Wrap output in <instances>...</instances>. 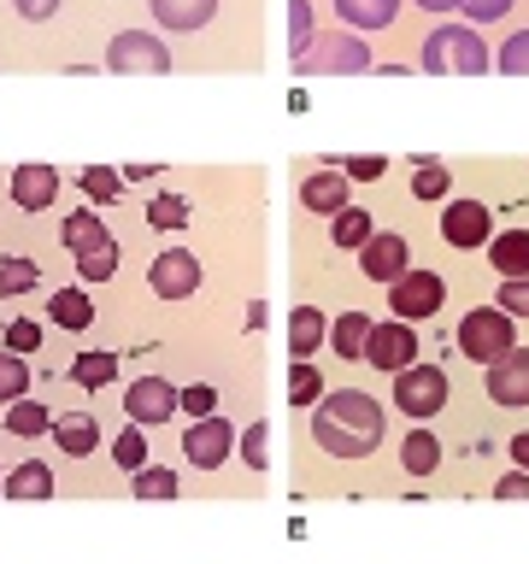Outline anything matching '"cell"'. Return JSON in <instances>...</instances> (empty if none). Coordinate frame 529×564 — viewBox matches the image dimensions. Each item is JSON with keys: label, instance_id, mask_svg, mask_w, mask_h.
Listing matches in <instances>:
<instances>
[{"label": "cell", "instance_id": "681fc988", "mask_svg": "<svg viewBox=\"0 0 529 564\" xmlns=\"http://www.w3.org/2000/svg\"><path fill=\"white\" fill-rule=\"evenodd\" d=\"M511 465L529 470V430H523V435H511Z\"/></svg>", "mask_w": 529, "mask_h": 564}, {"label": "cell", "instance_id": "f35d334b", "mask_svg": "<svg viewBox=\"0 0 529 564\" xmlns=\"http://www.w3.org/2000/svg\"><path fill=\"white\" fill-rule=\"evenodd\" d=\"M112 271H118V241H106V247L77 259V282H112Z\"/></svg>", "mask_w": 529, "mask_h": 564}, {"label": "cell", "instance_id": "bcb514c9", "mask_svg": "<svg viewBox=\"0 0 529 564\" xmlns=\"http://www.w3.org/2000/svg\"><path fill=\"white\" fill-rule=\"evenodd\" d=\"M183 412H188L194 423L212 417V412H218V388H212V382H194V388H183Z\"/></svg>", "mask_w": 529, "mask_h": 564}, {"label": "cell", "instance_id": "e575fe53", "mask_svg": "<svg viewBox=\"0 0 529 564\" xmlns=\"http://www.w3.org/2000/svg\"><path fill=\"white\" fill-rule=\"evenodd\" d=\"M18 400H30V365L0 347V405H18Z\"/></svg>", "mask_w": 529, "mask_h": 564}, {"label": "cell", "instance_id": "6da1fadb", "mask_svg": "<svg viewBox=\"0 0 529 564\" xmlns=\"http://www.w3.org/2000/svg\"><path fill=\"white\" fill-rule=\"evenodd\" d=\"M382 435H388L382 400L365 394V388H335V394H324L312 412V441L330 458H365V453L382 447Z\"/></svg>", "mask_w": 529, "mask_h": 564}, {"label": "cell", "instance_id": "836d02e7", "mask_svg": "<svg viewBox=\"0 0 529 564\" xmlns=\"http://www.w3.org/2000/svg\"><path fill=\"white\" fill-rule=\"evenodd\" d=\"M77 188L88 194V200H106V206H112L118 194H123V171H112V165H83V171H77Z\"/></svg>", "mask_w": 529, "mask_h": 564}, {"label": "cell", "instance_id": "30bf717a", "mask_svg": "<svg viewBox=\"0 0 529 564\" xmlns=\"http://www.w3.org/2000/svg\"><path fill=\"white\" fill-rule=\"evenodd\" d=\"M359 271H365V282H382V289H395V282L412 271V247H406L400 229H377V236L359 247Z\"/></svg>", "mask_w": 529, "mask_h": 564}, {"label": "cell", "instance_id": "f1b7e54d", "mask_svg": "<svg viewBox=\"0 0 529 564\" xmlns=\"http://www.w3.org/2000/svg\"><path fill=\"white\" fill-rule=\"evenodd\" d=\"M324 394H330L324 377H317L306 359H294L289 365V405H294V412H317V400H324Z\"/></svg>", "mask_w": 529, "mask_h": 564}, {"label": "cell", "instance_id": "60d3db41", "mask_svg": "<svg viewBox=\"0 0 529 564\" xmlns=\"http://www.w3.org/2000/svg\"><path fill=\"white\" fill-rule=\"evenodd\" d=\"M241 458H247V470H264L271 465V423H247V435L236 441Z\"/></svg>", "mask_w": 529, "mask_h": 564}, {"label": "cell", "instance_id": "816d5d0a", "mask_svg": "<svg viewBox=\"0 0 529 564\" xmlns=\"http://www.w3.org/2000/svg\"><path fill=\"white\" fill-rule=\"evenodd\" d=\"M0 470H7V465H0ZM0 482H7V476H0Z\"/></svg>", "mask_w": 529, "mask_h": 564}, {"label": "cell", "instance_id": "5b68a950", "mask_svg": "<svg viewBox=\"0 0 529 564\" xmlns=\"http://www.w3.org/2000/svg\"><path fill=\"white\" fill-rule=\"evenodd\" d=\"M106 70H118V77H165L171 47L159 42L153 30H118L112 42H106Z\"/></svg>", "mask_w": 529, "mask_h": 564}, {"label": "cell", "instance_id": "44dd1931", "mask_svg": "<svg viewBox=\"0 0 529 564\" xmlns=\"http://www.w3.org/2000/svg\"><path fill=\"white\" fill-rule=\"evenodd\" d=\"M330 341V317L317 306H294L289 317V359H306V352H317Z\"/></svg>", "mask_w": 529, "mask_h": 564}, {"label": "cell", "instance_id": "3957f363", "mask_svg": "<svg viewBox=\"0 0 529 564\" xmlns=\"http://www.w3.org/2000/svg\"><path fill=\"white\" fill-rule=\"evenodd\" d=\"M518 347V317H506L500 306H471L458 317V352H465L471 365H500L506 352Z\"/></svg>", "mask_w": 529, "mask_h": 564}, {"label": "cell", "instance_id": "d590c367", "mask_svg": "<svg viewBox=\"0 0 529 564\" xmlns=\"http://www.w3.org/2000/svg\"><path fill=\"white\" fill-rule=\"evenodd\" d=\"M130 494H136V500H176V470H165V465L136 470L130 476Z\"/></svg>", "mask_w": 529, "mask_h": 564}, {"label": "cell", "instance_id": "83f0119b", "mask_svg": "<svg viewBox=\"0 0 529 564\" xmlns=\"http://www.w3.org/2000/svg\"><path fill=\"white\" fill-rule=\"evenodd\" d=\"M148 224L159 229V236H183V229H188V200L176 188H159L148 200Z\"/></svg>", "mask_w": 529, "mask_h": 564}, {"label": "cell", "instance_id": "1f68e13d", "mask_svg": "<svg viewBox=\"0 0 529 564\" xmlns=\"http://www.w3.org/2000/svg\"><path fill=\"white\" fill-rule=\"evenodd\" d=\"M7 430L12 435H47L53 430V412H47V405L42 400H18V405H7Z\"/></svg>", "mask_w": 529, "mask_h": 564}, {"label": "cell", "instance_id": "e0dca14e", "mask_svg": "<svg viewBox=\"0 0 529 564\" xmlns=\"http://www.w3.org/2000/svg\"><path fill=\"white\" fill-rule=\"evenodd\" d=\"M300 206L306 212H324V218H335V212L353 206V183L342 171H312L306 183H300Z\"/></svg>", "mask_w": 529, "mask_h": 564}, {"label": "cell", "instance_id": "5bb4252c", "mask_svg": "<svg viewBox=\"0 0 529 564\" xmlns=\"http://www.w3.org/2000/svg\"><path fill=\"white\" fill-rule=\"evenodd\" d=\"M483 388H488V400H494V405H506V412H518V405H529V347L518 341V347H511L500 365H488Z\"/></svg>", "mask_w": 529, "mask_h": 564}, {"label": "cell", "instance_id": "7c38bea8", "mask_svg": "<svg viewBox=\"0 0 529 564\" xmlns=\"http://www.w3.org/2000/svg\"><path fill=\"white\" fill-rule=\"evenodd\" d=\"M201 259L188 253V247H165L153 264H148V289L159 294V300H188L194 289H201Z\"/></svg>", "mask_w": 529, "mask_h": 564}, {"label": "cell", "instance_id": "ba28073f", "mask_svg": "<svg viewBox=\"0 0 529 564\" xmlns=\"http://www.w3.org/2000/svg\"><path fill=\"white\" fill-rule=\"evenodd\" d=\"M123 412H130L136 430H159V423H171L183 412V388H171L165 377H136L123 388Z\"/></svg>", "mask_w": 529, "mask_h": 564}, {"label": "cell", "instance_id": "c3c4849f", "mask_svg": "<svg viewBox=\"0 0 529 564\" xmlns=\"http://www.w3.org/2000/svg\"><path fill=\"white\" fill-rule=\"evenodd\" d=\"M18 18H30V24H47L53 12H60V0H12Z\"/></svg>", "mask_w": 529, "mask_h": 564}, {"label": "cell", "instance_id": "9a60e30c", "mask_svg": "<svg viewBox=\"0 0 529 564\" xmlns=\"http://www.w3.org/2000/svg\"><path fill=\"white\" fill-rule=\"evenodd\" d=\"M60 200V171L30 159V165H12V206L18 212H47Z\"/></svg>", "mask_w": 529, "mask_h": 564}, {"label": "cell", "instance_id": "7dc6e473", "mask_svg": "<svg viewBox=\"0 0 529 564\" xmlns=\"http://www.w3.org/2000/svg\"><path fill=\"white\" fill-rule=\"evenodd\" d=\"M494 500H529V470H506L494 482Z\"/></svg>", "mask_w": 529, "mask_h": 564}, {"label": "cell", "instance_id": "f6af8a7d", "mask_svg": "<svg viewBox=\"0 0 529 564\" xmlns=\"http://www.w3.org/2000/svg\"><path fill=\"white\" fill-rule=\"evenodd\" d=\"M511 7H518V0H465L458 12L471 18V30H483V24H500V18H506Z\"/></svg>", "mask_w": 529, "mask_h": 564}, {"label": "cell", "instance_id": "8992f818", "mask_svg": "<svg viewBox=\"0 0 529 564\" xmlns=\"http://www.w3.org/2000/svg\"><path fill=\"white\" fill-rule=\"evenodd\" d=\"M395 405L406 417H418V423H430L441 405H447V370L441 365H412V370H400L395 377Z\"/></svg>", "mask_w": 529, "mask_h": 564}, {"label": "cell", "instance_id": "277c9868", "mask_svg": "<svg viewBox=\"0 0 529 564\" xmlns=\"http://www.w3.org/2000/svg\"><path fill=\"white\" fill-rule=\"evenodd\" d=\"M294 70L300 77H359V70H370V47L353 30H324L312 42V53L294 59Z\"/></svg>", "mask_w": 529, "mask_h": 564}, {"label": "cell", "instance_id": "2e32d148", "mask_svg": "<svg viewBox=\"0 0 529 564\" xmlns=\"http://www.w3.org/2000/svg\"><path fill=\"white\" fill-rule=\"evenodd\" d=\"M148 7H153V24L171 35H194L218 18V0H148Z\"/></svg>", "mask_w": 529, "mask_h": 564}, {"label": "cell", "instance_id": "74e56055", "mask_svg": "<svg viewBox=\"0 0 529 564\" xmlns=\"http://www.w3.org/2000/svg\"><path fill=\"white\" fill-rule=\"evenodd\" d=\"M494 70H506V77H529V30H511L500 53H494Z\"/></svg>", "mask_w": 529, "mask_h": 564}, {"label": "cell", "instance_id": "ac0fdd59", "mask_svg": "<svg viewBox=\"0 0 529 564\" xmlns=\"http://www.w3.org/2000/svg\"><path fill=\"white\" fill-rule=\"evenodd\" d=\"M335 18L353 30V35H365V30H395V18L406 0H330Z\"/></svg>", "mask_w": 529, "mask_h": 564}, {"label": "cell", "instance_id": "603a6c76", "mask_svg": "<svg viewBox=\"0 0 529 564\" xmlns=\"http://www.w3.org/2000/svg\"><path fill=\"white\" fill-rule=\"evenodd\" d=\"M47 317L60 329H71V335H83L88 324H95V300H88V289H60L47 300Z\"/></svg>", "mask_w": 529, "mask_h": 564}, {"label": "cell", "instance_id": "d6986e66", "mask_svg": "<svg viewBox=\"0 0 529 564\" xmlns=\"http://www.w3.org/2000/svg\"><path fill=\"white\" fill-rule=\"evenodd\" d=\"M53 441H60L65 458H88L100 447V417L95 412H60L53 417Z\"/></svg>", "mask_w": 529, "mask_h": 564}, {"label": "cell", "instance_id": "7a4b0ae2", "mask_svg": "<svg viewBox=\"0 0 529 564\" xmlns=\"http://www.w3.org/2000/svg\"><path fill=\"white\" fill-rule=\"evenodd\" d=\"M488 65L494 59L483 47V30H471V24H435L418 53V70H430V77H483Z\"/></svg>", "mask_w": 529, "mask_h": 564}, {"label": "cell", "instance_id": "8d00e7d4", "mask_svg": "<svg viewBox=\"0 0 529 564\" xmlns=\"http://www.w3.org/2000/svg\"><path fill=\"white\" fill-rule=\"evenodd\" d=\"M317 42V24H312V0H289V53H312Z\"/></svg>", "mask_w": 529, "mask_h": 564}, {"label": "cell", "instance_id": "d4e9b609", "mask_svg": "<svg viewBox=\"0 0 529 564\" xmlns=\"http://www.w3.org/2000/svg\"><path fill=\"white\" fill-rule=\"evenodd\" d=\"M370 236H377V218H370L365 206H347V212H335V218H330V241L342 247V253H359Z\"/></svg>", "mask_w": 529, "mask_h": 564}, {"label": "cell", "instance_id": "b9f144b4", "mask_svg": "<svg viewBox=\"0 0 529 564\" xmlns=\"http://www.w3.org/2000/svg\"><path fill=\"white\" fill-rule=\"evenodd\" d=\"M382 171H388L382 153H353V159H342V176H347V183H382Z\"/></svg>", "mask_w": 529, "mask_h": 564}, {"label": "cell", "instance_id": "ab89813d", "mask_svg": "<svg viewBox=\"0 0 529 564\" xmlns=\"http://www.w3.org/2000/svg\"><path fill=\"white\" fill-rule=\"evenodd\" d=\"M42 271H35V259H0V294H30Z\"/></svg>", "mask_w": 529, "mask_h": 564}, {"label": "cell", "instance_id": "7bdbcfd3", "mask_svg": "<svg viewBox=\"0 0 529 564\" xmlns=\"http://www.w3.org/2000/svg\"><path fill=\"white\" fill-rule=\"evenodd\" d=\"M35 347H42V324H35V317H12L7 324V352L24 359V352H35Z\"/></svg>", "mask_w": 529, "mask_h": 564}, {"label": "cell", "instance_id": "4316f807", "mask_svg": "<svg viewBox=\"0 0 529 564\" xmlns=\"http://www.w3.org/2000/svg\"><path fill=\"white\" fill-rule=\"evenodd\" d=\"M400 470H412V476H435L441 470V441L435 430H412L400 441Z\"/></svg>", "mask_w": 529, "mask_h": 564}, {"label": "cell", "instance_id": "7402d4cb", "mask_svg": "<svg viewBox=\"0 0 529 564\" xmlns=\"http://www.w3.org/2000/svg\"><path fill=\"white\" fill-rule=\"evenodd\" d=\"M60 241H65L77 259H83V253H95V247H106V241H112V229H106V224L95 218V212L83 206V212H71V218L60 224Z\"/></svg>", "mask_w": 529, "mask_h": 564}, {"label": "cell", "instance_id": "52a82bcc", "mask_svg": "<svg viewBox=\"0 0 529 564\" xmlns=\"http://www.w3.org/2000/svg\"><path fill=\"white\" fill-rule=\"evenodd\" d=\"M441 300H447V276L441 271H406L395 289H388V312H395L400 324H423V317L441 312Z\"/></svg>", "mask_w": 529, "mask_h": 564}, {"label": "cell", "instance_id": "4dcf8cb0", "mask_svg": "<svg viewBox=\"0 0 529 564\" xmlns=\"http://www.w3.org/2000/svg\"><path fill=\"white\" fill-rule=\"evenodd\" d=\"M412 165H418V176H412V200H447V188H453V176H447V165H435V159H412Z\"/></svg>", "mask_w": 529, "mask_h": 564}, {"label": "cell", "instance_id": "9c48e42d", "mask_svg": "<svg viewBox=\"0 0 529 564\" xmlns=\"http://www.w3.org/2000/svg\"><path fill=\"white\" fill-rule=\"evenodd\" d=\"M441 241L458 247V253L488 247L494 241V212L483 200H447V206H441Z\"/></svg>", "mask_w": 529, "mask_h": 564}, {"label": "cell", "instance_id": "8fae6325", "mask_svg": "<svg viewBox=\"0 0 529 564\" xmlns=\"http://www.w3.org/2000/svg\"><path fill=\"white\" fill-rule=\"evenodd\" d=\"M365 365L388 370V377L412 370V365H418V329H412V324H400V317L377 324V329H370V341H365Z\"/></svg>", "mask_w": 529, "mask_h": 564}, {"label": "cell", "instance_id": "f546056e", "mask_svg": "<svg viewBox=\"0 0 529 564\" xmlns=\"http://www.w3.org/2000/svg\"><path fill=\"white\" fill-rule=\"evenodd\" d=\"M112 377H118V359H112V352H77V359H71V382L88 388V394H100Z\"/></svg>", "mask_w": 529, "mask_h": 564}, {"label": "cell", "instance_id": "4fadbf2b", "mask_svg": "<svg viewBox=\"0 0 529 564\" xmlns=\"http://www.w3.org/2000/svg\"><path fill=\"white\" fill-rule=\"evenodd\" d=\"M229 447H236V423L218 417V412L183 430V458H188V465H201V470H218L229 458Z\"/></svg>", "mask_w": 529, "mask_h": 564}, {"label": "cell", "instance_id": "ffe728a7", "mask_svg": "<svg viewBox=\"0 0 529 564\" xmlns=\"http://www.w3.org/2000/svg\"><path fill=\"white\" fill-rule=\"evenodd\" d=\"M488 264H494L506 282H511V276H529V229H494Z\"/></svg>", "mask_w": 529, "mask_h": 564}, {"label": "cell", "instance_id": "d6a6232c", "mask_svg": "<svg viewBox=\"0 0 529 564\" xmlns=\"http://www.w3.org/2000/svg\"><path fill=\"white\" fill-rule=\"evenodd\" d=\"M112 465L118 470H148V430H136V423H130V430H118L112 435Z\"/></svg>", "mask_w": 529, "mask_h": 564}, {"label": "cell", "instance_id": "f907efd6", "mask_svg": "<svg viewBox=\"0 0 529 564\" xmlns=\"http://www.w3.org/2000/svg\"><path fill=\"white\" fill-rule=\"evenodd\" d=\"M412 7H423V12H458L465 0H412Z\"/></svg>", "mask_w": 529, "mask_h": 564}, {"label": "cell", "instance_id": "cb8c5ba5", "mask_svg": "<svg viewBox=\"0 0 529 564\" xmlns=\"http://www.w3.org/2000/svg\"><path fill=\"white\" fill-rule=\"evenodd\" d=\"M0 488H7V500H47V494H53V470L42 465V458H24V465L7 470V482H0Z\"/></svg>", "mask_w": 529, "mask_h": 564}, {"label": "cell", "instance_id": "ee69618b", "mask_svg": "<svg viewBox=\"0 0 529 564\" xmlns=\"http://www.w3.org/2000/svg\"><path fill=\"white\" fill-rule=\"evenodd\" d=\"M494 306H500L506 317H529V276H511V282H500Z\"/></svg>", "mask_w": 529, "mask_h": 564}, {"label": "cell", "instance_id": "484cf974", "mask_svg": "<svg viewBox=\"0 0 529 564\" xmlns=\"http://www.w3.org/2000/svg\"><path fill=\"white\" fill-rule=\"evenodd\" d=\"M370 329H377V317H365V312H342V317L330 324V347L342 352V359H365Z\"/></svg>", "mask_w": 529, "mask_h": 564}]
</instances>
